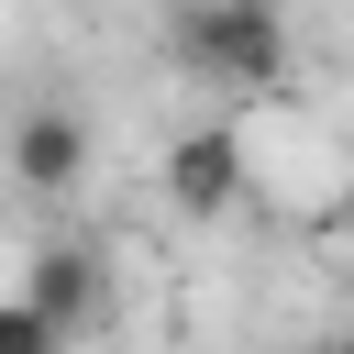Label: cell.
<instances>
[{"label":"cell","instance_id":"6","mask_svg":"<svg viewBox=\"0 0 354 354\" xmlns=\"http://www.w3.org/2000/svg\"><path fill=\"white\" fill-rule=\"evenodd\" d=\"M310 354H354V343H310Z\"/></svg>","mask_w":354,"mask_h":354},{"label":"cell","instance_id":"5","mask_svg":"<svg viewBox=\"0 0 354 354\" xmlns=\"http://www.w3.org/2000/svg\"><path fill=\"white\" fill-rule=\"evenodd\" d=\"M0 354H66V332H55L33 299H0Z\"/></svg>","mask_w":354,"mask_h":354},{"label":"cell","instance_id":"1","mask_svg":"<svg viewBox=\"0 0 354 354\" xmlns=\"http://www.w3.org/2000/svg\"><path fill=\"white\" fill-rule=\"evenodd\" d=\"M177 66L210 88H288V22L266 0H188L177 11Z\"/></svg>","mask_w":354,"mask_h":354},{"label":"cell","instance_id":"4","mask_svg":"<svg viewBox=\"0 0 354 354\" xmlns=\"http://www.w3.org/2000/svg\"><path fill=\"white\" fill-rule=\"evenodd\" d=\"M11 177H22L33 199L77 188V177H88V122H77V111H22V122H11Z\"/></svg>","mask_w":354,"mask_h":354},{"label":"cell","instance_id":"2","mask_svg":"<svg viewBox=\"0 0 354 354\" xmlns=\"http://www.w3.org/2000/svg\"><path fill=\"white\" fill-rule=\"evenodd\" d=\"M166 199H177L188 221H221V210L243 199V133H232V122H188V133L166 144Z\"/></svg>","mask_w":354,"mask_h":354},{"label":"cell","instance_id":"3","mask_svg":"<svg viewBox=\"0 0 354 354\" xmlns=\"http://www.w3.org/2000/svg\"><path fill=\"white\" fill-rule=\"evenodd\" d=\"M22 299H33V310H44L55 332H66V343H77V332H100V321H111V266H100L88 243H44V254H33V288H22Z\"/></svg>","mask_w":354,"mask_h":354},{"label":"cell","instance_id":"7","mask_svg":"<svg viewBox=\"0 0 354 354\" xmlns=\"http://www.w3.org/2000/svg\"><path fill=\"white\" fill-rule=\"evenodd\" d=\"M343 243H354V199H343Z\"/></svg>","mask_w":354,"mask_h":354}]
</instances>
